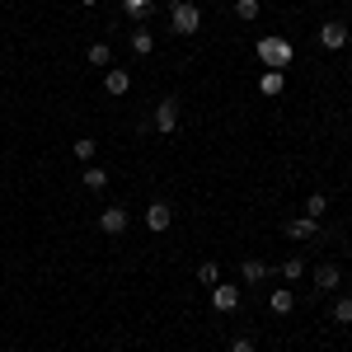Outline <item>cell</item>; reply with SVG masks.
<instances>
[{
  "instance_id": "obj_1",
  "label": "cell",
  "mask_w": 352,
  "mask_h": 352,
  "mask_svg": "<svg viewBox=\"0 0 352 352\" xmlns=\"http://www.w3.org/2000/svg\"><path fill=\"white\" fill-rule=\"evenodd\" d=\"M258 61H263L268 71L292 66V43H287V38H263V43H258Z\"/></svg>"
},
{
  "instance_id": "obj_2",
  "label": "cell",
  "mask_w": 352,
  "mask_h": 352,
  "mask_svg": "<svg viewBox=\"0 0 352 352\" xmlns=\"http://www.w3.org/2000/svg\"><path fill=\"white\" fill-rule=\"evenodd\" d=\"M202 28V10L192 5V0H184V5H174V33H184V38H192Z\"/></svg>"
},
{
  "instance_id": "obj_3",
  "label": "cell",
  "mask_w": 352,
  "mask_h": 352,
  "mask_svg": "<svg viewBox=\"0 0 352 352\" xmlns=\"http://www.w3.org/2000/svg\"><path fill=\"white\" fill-rule=\"evenodd\" d=\"M352 28L338 24V19H329V24H320V47H329V52H338V47H348Z\"/></svg>"
},
{
  "instance_id": "obj_4",
  "label": "cell",
  "mask_w": 352,
  "mask_h": 352,
  "mask_svg": "<svg viewBox=\"0 0 352 352\" xmlns=\"http://www.w3.org/2000/svg\"><path fill=\"white\" fill-rule=\"evenodd\" d=\"M174 127H179V99H160V104H155V132H174Z\"/></svg>"
},
{
  "instance_id": "obj_5",
  "label": "cell",
  "mask_w": 352,
  "mask_h": 352,
  "mask_svg": "<svg viewBox=\"0 0 352 352\" xmlns=\"http://www.w3.org/2000/svg\"><path fill=\"white\" fill-rule=\"evenodd\" d=\"M141 221H146L151 230H169V226H174V212H169V202H151Z\"/></svg>"
},
{
  "instance_id": "obj_6",
  "label": "cell",
  "mask_w": 352,
  "mask_h": 352,
  "mask_svg": "<svg viewBox=\"0 0 352 352\" xmlns=\"http://www.w3.org/2000/svg\"><path fill=\"white\" fill-rule=\"evenodd\" d=\"M212 305H217V310H235V305H240V287L217 282V287H212Z\"/></svg>"
},
{
  "instance_id": "obj_7",
  "label": "cell",
  "mask_w": 352,
  "mask_h": 352,
  "mask_svg": "<svg viewBox=\"0 0 352 352\" xmlns=\"http://www.w3.org/2000/svg\"><path fill=\"white\" fill-rule=\"evenodd\" d=\"M292 240H310V235H320V221H310V217H292L287 226H282Z\"/></svg>"
},
{
  "instance_id": "obj_8",
  "label": "cell",
  "mask_w": 352,
  "mask_h": 352,
  "mask_svg": "<svg viewBox=\"0 0 352 352\" xmlns=\"http://www.w3.org/2000/svg\"><path fill=\"white\" fill-rule=\"evenodd\" d=\"M240 277H244V287H258V282H268V263L263 258H244Z\"/></svg>"
},
{
  "instance_id": "obj_9",
  "label": "cell",
  "mask_w": 352,
  "mask_h": 352,
  "mask_svg": "<svg viewBox=\"0 0 352 352\" xmlns=\"http://www.w3.org/2000/svg\"><path fill=\"white\" fill-rule=\"evenodd\" d=\"M104 89L118 99V94H127V89H132V76H127V71H118V66H109V71H104Z\"/></svg>"
},
{
  "instance_id": "obj_10",
  "label": "cell",
  "mask_w": 352,
  "mask_h": 352,
  "mask_svg": "<svg viewBox=\"0 0 352 352\" xmlns=\"http://www.w3.org/2000/svg\"><path fill=\"white\" fill-rule=\"evenodd\" d=\"M99 230H104V235H122V230H127V212H122V207H109V212L99 217Z\"/></svg>"
},
{
  "instance_id": "obj_11",
  "label": "cell",
  "mask_w": 352,
  "mask_h": 352,
  "mask_svg": "<svg viewBox=\"0 0 352 352\" xmlns=\"http://www.w3.org/2000/svg\"><path fill=\"white\" fill-rule=\"evenodd\" d=\"M338 282H343V277H338V263H320V268H315V287H320V292H333Z\"/></svg>"
},
{
  "instance_id": "obj_12",
  "label": "cell",
  "mask_w": 352,
  "mask_h": 352,
  "mask_svg": "<svg viewBox=\"0 0 352 352\" xmlns=\"http://www.w3.org/2000/svg\"><path fill=\"white\" fill-rule=\"evenodd\" d=\"M132 52H136V56H151V52H155V38H151V28H132Z\"/></svg>"
},
{
  "instance_id": "obj_13",
  "label": "cell",
  "mask_w": 352,
  "mask_h": 352,
  "mask_svg": "<svg viewBox=\"0 0 352 352\" xmlns=\"http://www.w3.org/2000/svg\"><path fill=\"white\" fill-rule=\"evenodd\" d=\"M282 85H287V76H282V71H263V80H258V89H263L268 99H277V94H282Z\"/></svg>"
},
{
  "instance_id": "obj_14",
  "label": "cell",
  "mask_w": 352,
  "mask_h": 352,
  "mask_svg": "<svg viewBox=\"0 0 352 352\" xmlns=\"http://www.w3.org/2000/svg\"><path fill=\"white\" fill-rule=\"evenodd\" d=\"M268 305L277 310V315H292V305H296V292H272Z\"/></svg>"
},
{
  "instance_id": "obj_15",
  "label": "cell",
  "mask_w": 352,
  "mask_h": 352,
  "mask_svg": "<svg viewBox=\"0 0 352 352\" xmlns=\"http://www.w3.org/2000/svg\"><path fill=\"white\" fill-rule=\"evenodd\" d=\"M85 188H109V169H99V164H89V169H85Z\"/></svg>"
},
{
  "instance_id": "obj_16",
  "label": "cell",
  "mask_w": 352,
  "mask_h": 352,
  "mask_svg": "<svg viewBox=\"0 0 352 352\" xmlns=\"http://www.w3.org/2000/svg\"><path fill=\"white\" fill-rule=\"evenodd\" d=\"M324 212H329V197H324V192H310V202H305V217H310V221H320Z\"/></svg>"
},
{
  "instance_id": "obj_17",
  "label": "cell",
  "mask_w": 352,
  "mask_h": 352,
  "mask_svg": "<svg viewBox=\"0 0 352 352\" xmlns=\"http://www.w3.org/2000/svg\"><path fill=\"white\" fill-rule=\"evenodd\" d=\"M109 61H113L109 43H94V47H89V66H109Z\"/></svg>"
},
{
  "instance_id": "obj_18",
  "label": "cell",
  "mask_w": 352,
  "mask_h": 352,
  "mask_svg": "<svg viewBox=\"0 0 352 352\" xmlns=\"http://www.w3.org/2000/svg\"><path fill=\"white\" fill-rule=\"evenodd\" d=\"M333 320H338V324H352V296L333 300Z\"/></svg>"
},
{
  "instance_id": "obj_19",
  "label": "cell",
  "mask_w": 352,
  "mask_h": 352,
  "mask_svg": "<svg viewBox=\"0 0 352 352\" xmlns=\"http://www.w3.org/2000/svg\"><path fill=\"white\" fill-rule=\"evenodd\" d=\"M282 277H287V282H300V277H305V258H287V263H282Z\"/></svg>"
},
{
  "instance_id": "obj_20",
  "label": "cell",
  "mask_w": 352,
  "mask_h": 352,
  "mask_svg": "<svg viewBox=\"0 0 352 352\" xmlns=\"http://www.w3.org/2000/svg\"><path fill=\"white\" fill-rule=\"evenodd\" d=\"M197 282H202V287H217V282H221V268H217V263H202V268H197Z\"/></svg>"
},
{
  "instance_id": "obj_21",
  "label": "cell",
  "mask_w": 352,
  "mask_h": 352,
  "mask_svg": "<svg viewBox=\"0 0 352 352\" xmlns=\"http://www.w3.org/2000/svg\"><path fill=\"white\" fill-rule=\"evenodd\" d=\"M235 14L240 19H258V0H235Z\"/></svg>"
},
{
  "instance_id": "obj_22",
  "label": "cell",
  "mask_w": 352,
  "mask_h": 352,
  "mask_svg": "<svg viewBox=\"0 0 352 352\" xmlns=\"http://www.w3.org/2000/svg\"><path fill=\"white\" fill-rule=\"evenodd\" d=\"M76 160H85V164L94 160V141H76Z\"/></svg>"
},
{
  "instance_id": "obj_23",
  "label": "cell",
  "mask_w": 352,
  "mask_h": 352,
  "mask_svg": "<svg viewBox=\"0 0 352 352\" xmlns=\"http://www.w3.org/2000/svg\"><path fill=\"white\" fill-rule=\"evenodd\" d=\"M122 5H127V14H132V19H136V14H146V10H151V0H122Z\"/></svg>"
},
{
  "instance_id": "obj_24",
  "label": "cell",
  "mask_w": 352,
  "mask_h": 352,
  "mask_svg": "<svg viewBox=\"0 0 352 352\" xmlns=\"http://www.w3.org/2000/svg\"><path fill=\"white\" fill-rule=\"evenodd\" d=\"M230 352H254V338H235V343H230Z\"/></svg>"
},
{
  "instance_id": "obj_25",
  "label": "cell",
  "mask_w": 352,
  "mask_h": 352,
  "mask_svg": "<svg viewBox=\"0 0 352 352\" xmlns=\"http://www.w3.org/2000/svg\"><path fill=\"white\" fill-rule=\"evenodd\" d=\"M80 5H99V0H80Z\"/></svg>"
},
{
  "instance_id": "obj_26",
  "label": "cell",
  "mask_w": 352,
  "mask_h": 352,
  "mask_svg": "<svg viewBox=\"0 0 352 352\" xmlns=\"http://www.w3.org/2000/svg\"><path fill=\"white\" fill-rule=\"evenodd\" d=\"M169 5H184V0H169Z\"/></svg>"
}]
</instances>
